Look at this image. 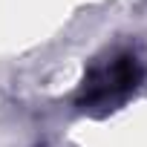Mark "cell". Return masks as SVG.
Wrapping results in <instances>:
<instances>
[{
    "mask_svg": "<svg viewBox=\"0 0 147 147\" xmlns=\"http://www.w3.org/2000/svg\"><path fill=\"white\" fill-rule=\"evenodd\" d=\"M141 78V66L136 61V55H113L107 63L95 66L92 75L84 84V101L87 104H104L113 101L118 95H124L127 90H133Z\"/></svg>",
    "mask_w": 147,
    "mask_h": 147,
    "instance_id": "obj_1",
    "label": "cell"
}]
</instances>
